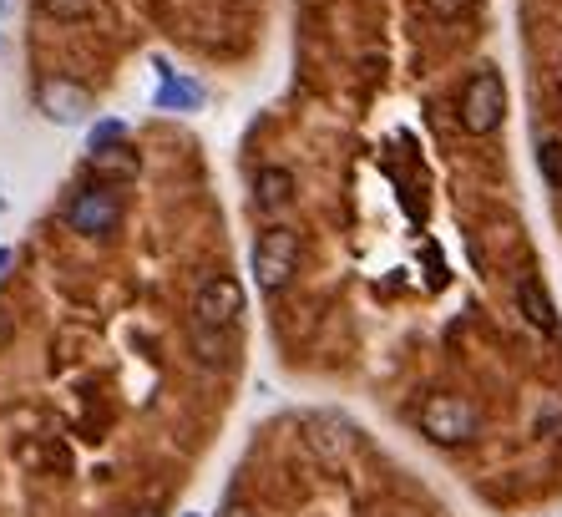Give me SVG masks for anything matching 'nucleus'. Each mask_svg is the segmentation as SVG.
I'll list each match as a JSON object with an SVG mask.
<instances>
[{"mask_svg":"<svg viewBox=\"0 0 562 517\" xmlns=\"http://www.w3.org/2000/svg\"><path fill=\"white\" fill-rule=\"evenodd\" d=\"M269 0H26V92L56 127L87 122L132 56L168 46L198 66H244Z\"/></svg>","mask_w":562,"mask_h":517,"instance_id":"f257e3e1","label":"nucleus"},{"mask_svg":"<svg viewBox=\"0 0 562 517\" xmlns=\"http://www.w3.org/2000/svg\"><path fill=\"white\" fill-rule=\"evenodd\" d=\"M456 122H461V132H471V137H492V132L507 122V82H502L497 66H476L471 77L461 82Z\"/></svg>","mask_w":562,"mask_h":517,"instance_id":"f03ea898","label":"nucleus"},{"mask_svg":"<svg viewBox=\"0 0 562 517\" xmlns=\"http://www.w3.org/2000/svg\"><path fill=\"white\" fill-rule=\"evenodd\" d=\"M416 421H421V431L431 441H441V447H461V441H471L476 426H481L476 406L461 401V396H426V406H421Z\"/></svg>","mask_w":562,"mask_h":517,"instance_id":"7ed1b4c3","label":"nucleus"},{"mask_svg":"<svg viewBox=\"0 0 562 517\" xmlns=\"http://www.w3.org/2000/svg\"><path fill=\"white\" fill-rule=\"evenodd\" d=\"M512 300H517V310H522V320H527L532 330L557 335V305H552V294H547V284H542L537 274H522V279L512 284Z\"/></svg>","mask_w":562,"mask_h":517,"instance_id":"20e7f679","label":"nucleus"},{"mask_svg":"<svg viewBox=\"0 0 562 517\" xmlns=\"http://www.w3.org/2000/svg\"><path fill=\"white\" fill-rule=\"evenodd\" d=\"M537 168H542V178H547V188H557L562 193V137H537Z\"/></svg>","mask_w":562,"mask_h":517,"instance_id":"39448f33","label":"nucleus"},{"mask_svg":"<svg viewBox=\"0 0 562 517\" xmlns=\"http://www.w3.org/2000/svg\"><path fill=\"white\" fill-rule=\"evenodd\" d=\"M426 6H431V11L441 16V21H461V16H466V11L476 6V0H426Z\"/></svg>","mask_w":562,"mask_h":517,"instance_id":"423d86ee","label":"nucleus"},{"mask_svg":"<svg viewBox=\"0 0 562 517\" xmlns=\"http://www.w3.org/2000/svg\"><path fill=\"white\" fill-rule=\"evenodd\" d=\"M188 517H198V512H188Z\"/></svg>","mask_w":562,"mask_h":517,"instance_id":"0eeeda50","label":"nucleus"}]
</instances>
